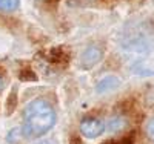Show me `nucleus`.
Wrapping results in <instances>:
<instances>
[{
    "mask_svg": "<svg viewBox=\"0 0 154 144\" xmlns=\"http://www.w3.org/2000/svg\"><path fill=\"white\" fill-rule=\"evenodd\" d=\"M20 5V0H0V11L11 12L16 11Z\"/></svg>",
    "mask_w": 154,
    "mask_h": 144,
    "instance_id": "39448f33",
    "label": "nucleus"
},
{
    "mask_svg": "<svg viewBox=\"0 0 154 144\" xmlns=\"http://www.w3.org/2000/svg\"><path fill=\"white\" fill-rule=\"evenodd\" d=\"M146 134H148V137L154 141V118L146 124Z\"/></svg>",
    "mask_w": 154,
    "mask_h": 144,
    "instance_id": "9d476101",
    "label": "nucleus"
},
{
    "mask_svg": "<svg viewBox=\"0 0 154 144\" xmlns=\"http://www.w3.org/2000/svg\"><path fill=\"white\" fill-rule=\"evenodd\" d=\"M16 103H17V97H16V92H12L8 98V113H11L16 109Z\"/></svg>",
    "mask_w": 154,
    "mask_h": 144,
    "instance_id": "1a4fd4ad",
    "label": "nucleus"
},
{
    "mask_svg": "<svg viewBox=\"0 0 154 144\" xmlns=\"http://www.w3.org/2000/svg\"><path fill=\"white\" fill-rule=\"evenodd\" d=\"M19 78L23 81H35L37 80V75L34 74V71H31L29 68H25L22 69V72L19 74Z\"/></svg>",
    "mask_w": 154,
    "mask_h": 144,
    "instance_id": "423d86ee",
    "label": "nucleus"
},
{
    "mask_svg": "<svg viewBox=\"0 0 154 144\" xmlns=\"http://www.w3.org/2000/svg\"><path fill=\"white\" fill-rule=\"evenodd\" d=\"M103 129H105L103 123L96 118H85L80 123V132L86 138H97L99 135H102Z\"/></svg>",
    "mask_w": 154,
    "mask_h": 144,
    "instance_id": "f03ea898",
    "label": "nucleus"
},
{
    "mask_svg": "<svg viewBox=\"0 0 154 144\" xmlns=\"http://www.w3.org/2000/svg\"><path fill=\"white\" fill-rule=\"evenodd\" d=\"M19 137H20V130H19V129H12L11 132L8 134L6 140H8V143H11V144H16L17 140H19Z\"/></svg>",
    "mask_w": 154,
    "mask_h": 144,
    "instance_id": "6e6552de",
    "label": "nucleus"
},
{
    "mask_svg": "<svg viewBox=\"0 0 154 144\" xmlns=\"http://www.w3.org/2000/svg\"><path fill=\"white\" fill-rule=\"evenodd\" d=\"M123 127H125V121L122 118H112V120H109L108 129L111 130V132H117V130H120Z\"/></svg>",
    "mask_w": 154,
    "mask_h": 144,
    "instance_id": "0eeeda50",
    "label": "nucleus"
},
{
    "mask_svg": "<svg viewBox=\"0 0 154 144\" xmlns=\"http://www.w3.org/2000/svg\"><path fill=\"white\" fill-rule=\"evenodd\" d=\"M133 143V140L128 137V138H123V140H120V141H117V143H112V144H131Z\"/></svg>",
    "mask_w": 154,
    "mask_h": 144,
    "instance_id": "9b49d317",
    "label": "nucleus"
},
{
    "mask_svg": "<svg viewBox=\"0 0 154 144\" xmlns=\"http://www.w3.org/2000/svg\"><path fill=\"white\" fill-rule=\"evenodd\" d=\"M56 123V112L43 100H34L26 104L23 110L22 132L28 138H38L45 135Z\"/></svg>",
    "mask_w": 154,
    "mask_h": 144,
    "instance_id": "f257e3e1",
    "label": "nucleus"
},
{
    "mask_svg": "<svg viewBox=\"0 0 154 144\" xmlns=\"http://www.w3.org/2000/svg\"><path fill=\"white\" fill-rule=\"evenodd\" d=\"M2 86H3V81H2V78H0V89H2Z\"/></svg>",
    "mask_w": 154,
    "mask_h": 144,
    "instance_id": "ddd939ff",
    "label": "nucleus"
},
{
    "mask_svg": "<svg viewBox=\"0 0 154 144\" xmlns=\"http://www.w3.org/2000/svg\"><path fill=\"white\" fill-rule=\"evenodd\" d=\"M120 86V80L117 77H105L97 83V92L99 94H105V92H109V90H114Z\"/></svg>",
    "mask_w": 154,
    "mask_h": 144,
    "instance_id": "20e7f679",
    "label": "nucleus"
},
{
    "mask_svg": "<svg viewBox=\"0 0 154 144\" xmlns=\"http://www.w3.org/2000/svg\"><path fill=\"white\" fill-rule=\"evenodd\" d=\"M35 144H56L53 140H43V141H38V143H35Z\"/></svg>",
    "mask_w": 154,
    "mask_h": 144,
    "instance_id": "f8f14e48",
    "label": "nucleus"
},
{
    "mask_svg": "<svg viewBox=\"0 0 154 144\" xmlns=\"http://www.w3.org/2000/svg\"><path fill=\"white\" fill-rule=\"evenodd\" d=\"M102 58V51L97 46H89L82 54V66L83 69H91L96 63H99Z\"/></svg>",
    "mask_w": 154,
    "mask_h": 144,
    "instance_id": "7ed1b4c3",
    "label": "nucleus"
}]
</instances>
